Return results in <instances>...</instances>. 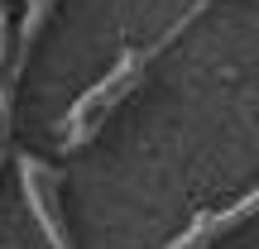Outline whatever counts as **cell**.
Wrapping results in <instances>:
<instances>
[{
	"instance_id": "1",
	"label": "cell",
	"mask_w": 259,
	"mask_h": 249,
	"mask_svg": "<svg viewBox=\"0 0 259 249\" xmlns=\"http://www.w3.org/2000/svg\"><path fill=\"white\" fill-rule=\"evenodd\" d=\"M192 15H197V10H187V15L178 19V24L168 29V34H158L154 43H144V48H130V53H125V58H120V63H115L106 77H101V82H96V86H87V91L72 101V111H67L63 120H58V129L67 134V129H77V125H87V120H106V115H111L115 106H120L125 96L139 86V77H144V67L154 63V53L168 43V38H178L187 24H192Z\"/></svg>"
},
{
	"instance_id": "2",
	"label": "cell",
	"mask_w": 259,
	"mask_h": 249,
	"mask_svg": "<svg viewBox=\"0 0 259 249\" xmlns=\"http://www.w3.org/2000/svg\"><path fill=\"white\" fill-rule=\"evenodd\" d=\"M19 177H24V202H29V211H34L44 240L53 249H72V240H67V230H63V216H58V202H53V182H58L53 168L29 158V154H19Z\"/></svg>"
},
{
	"instance_id": "3",
	"label": "cell",
	"mask_w": 259,
	"mask_h": 249,
	"mask_svg": "<svg viewBox=\"0 0 259 249\" xmlns=\"http://www.w3.org/2000/svg\"><path fill=\"white\" fill-rule=\"evenodd\" d=\"M254 211H259V187H254L250 196H240L235 206H226V211H206V216H197V221L187 225V230L178 235V240L168 244V249H202L206 240H211V235L231 230L235 221H245V216H254Z\"/></svg>"
},
{
	"instance_id": "4",
	"label": "cell",
	"mask_w": 259,
	"mask_h": 249,
	"mask_svg": "<svg viewBox=\"0 0 259 249\" xmlns=\"http://www.w3.org/2000/svg\"><path fill=\"white\" fill-rule=\"evenodd\" d=\"M5 38H10V19L0 15V148H5V129H10V86H15L10 63H5Z\"/></svg>"
}]
</instances>
